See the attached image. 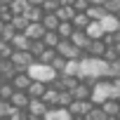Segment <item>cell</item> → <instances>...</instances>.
Listing matches in <instances>:
<instances>
[{
  "label": "cell",
  "mask_w": 120,
  "mask_h": 120,
  "mask_svg": "<svg viewBox=\"0 0 120 120\" xmlns=\"http://www.w3.org/2000/svg\"><path fill=\"white\" fill-rule=\"evenodd\" d=\"M24 35L33 42V40H42V35H45V28H42V24H28L26 26V31H24Z\"/></svg>",
  "instance_id": "14"
},
{
  "label": "cell",
  "mask_w": 120,
  "mask_h": 120,
  "mask_svg": "<svg viewBox=\"0 0 120 120\" xmlns=\"http://www.w3.org/2000/svg\"><path fill=\"white\" fill-rule=\"evenodd\" d=\"M118 64H120V59H118Z\"/></svg>",
  "instance_id": "53"
},
{
  "label": "cell",
  "mask_w": 120,
  "mask_h": 120,
  "mask_svg": "<svg viewBox=\"0 0 120 120\" xmlns=\"http://www.w3.org/2000/svg\"><path fill=\"white\" fill-rule=\"evenodd\" d=\"M0 120H10V118H0Z\"/></svg>",
  "instance_id": "50"
},
{
  "label": "cell",
  "mask_w": 120,
  "mask_h": 120,
  "mask_svg": "<svg viewBox=\"0 0 120 120\" xmlns=\"http://www.w3.org/2000/svg\"><path fill=\"white\" fill-rule=\"evenodd\" d=\"M10 24H12V28H14L17 33H24V31H26V26H28V21H26L24 17H12V21H10Z\"/></svg>",
  "instance_id": "35"
},
{
  "label": "cell",
  "mask_w": 120,
  "mask_h": 120,
  "mask_svg": "<svg viewBox=\"0 0 120 120\" xmlns=\"http://www.w3.org/2000/svg\"><path fill=\"white\" fill-rule=\"evenodd\" d=\"M92 106H94L92 101H71V106H68L66 111H68V115H71V118H85V115H87V111H90Z\"/></svg>",
  "instance_id": "7"
},
{
  "label": "cell",
  "mask_w": 120,
  "mask_h": 120,
  "mask_svg": "<svg viewBox=\"0 0 120 120\" xmlns=\"http://www.w3.org/2000/svg\"><path fill=\"white\" fill-rule=\"evenodd\" d=\"M12 113V106H10V101H0V118H7Z\"/></svg>",
  "instance_id": "42"
},
{
  "label": "cell",
  "mask_w": 120,
  "mask_h": 120,
  "mask_svg": "<svg viewBox=\"0 0 120 120\" xmlns=\"http://www.w3.org/2000/svg\"><path fill=\"white\" fill-rule=\"evenodd\" d=\"M26 3H28V7H40L42 0H26Z\"/></svg>",
  "instance_id": "43"
},
{
  "label": "cell",
  "mask_w": 120,
  "mask_h": 120,
  "mask_svg": "<svg viewBox=\"0 0 120 120\" xmlns=\"http://www.w3.org/2000/svg\"><path fill=\"white\" fill-rule=\"evenodd\" d=\"M99 108L104 111V115H106V118H115V115H118V111H120V106H118V101H115V99H106Z\"/></svg>",
  "instance_id": "18"
},
{
  "label": "cell",
  "mask_w": 120,
  "mask_h": 120,
  "mask_svg": "<svg viewBox=\"0 0 120 120\" xmlns=\"http://www.w3.org/2000/svg\"><path fill=\"white\" fill-rule=\"evenodd\" d=\"M45 49H47V47L42 45V40H33V42L28 45V52H31V56H33V59H38V56H40Z\"/></svg>",
  "instance_id": "33"
},
{
  "label": "cell",
  "mask_w": 120,
  "mask_h": 120,
  "mask_svg": "<svg viewBox=\"0 0 120 120\" xmlns=\"http://www.w3.org/2000/svg\"><path fill=\"white\" fill-rule=\"evenodd\" d=\"M104 52H106V45H104L101 40H90V45H87V49H85V56H90V59H101Z\"/></svg>",
  "instance_id": "8"
},
{
  "label": "cell",
  "mask_w": 120,
  "mask_h": 120,
  "mask_svg": "<svg viewBox=\"0 0 120 120\" xmlns=\"http://www.w3.org/2000/svg\"><path fill=\"white\" fill-rule=\"evenodd\" d=\"M12 52H14V47H12L10 42H5V40H0V61H10V56H12Z\"/></svg>",
  "instance_id": "31"
},
{
  "label": "cell",
  "mask_w": 120,
  "mask_h": 120,
  "mask_svg": "<svg viewBox=\"0 0 120 120\" xmlns=\"http://www.w3.org/2000/svg\"><path fill=\"white\" fill-rule=\"evenodd\" d=\"M14 94L10 82H0V101H10V97Z\"/></svg>",
  "instance_id": "37"
},
{
  "label": "cell",
  "mask_w": 120,
  "mask_h": 120,
  "mask_svg": "<svg viewBox=\"0 0 120 120\" xmlns=\"http://www.w3.org/2000/svg\"><path fill=\"white\" fill-rule=\"evenodd\" d=\"M54 56H56V52H54V49H45V52H42V54L35 59V61H38V64H45V66H49Z\"/></svg>",
  "instance_id": "38"
},
{
  "label": "cell",
  "mask_w": 120,
  "mask_h": 120,
  "mask_svg": "<svg viewBox=\"0 0 120 120\" xmlns=\"http://www.w3.org/2000/svg\"><path fill=\"white\" fill-rule=\"evenodd\" d=\"M106 61L104 59H90V56H82L80 59V75L78 80L80 82H87L90 87L97 82V80H104L106 78Z\"/></svg>",
  "instance_id": "1"
},
{
  "label": "cell",
  "mask_w": 120,
  "mask_h": 120,
  "mask_svg": "<svg viewBox=\"0 0 120 120\" xmlns=\"http://www.w3.org/2000/svg\"><path fill=\"white\" fill-rule=\"evenodd\" d=\"M73 31H75V28H73V24L64 21V24H59V26H56V31H54V33L59 35V40H68V38L73 35Z\"/></svg>",
  "instance_id": "24"
},
{
  "label": "cell",
  "mask_w": 120,
  "mask_h": 120,
  "mask_svg": "<svg viewBox=\"0 0 120 120\" xmlns=\"http://www.w3.org/2000/svg\"><path fill=\"white\" fill-rule=\"evenodd\" d=\"M101 59H104L106 64H115L118 59H120V47H118V45H113V47H106V52H104V56H101Z\"/></svg>",
  "instance_id": "25"
},
{
  "label": "cell",
  "mask_w": 120,
  "mask_h": 120,
  "mask_svg": "<svg viewBox=\"0 0 120 120\" xmlns=\"http://www.w3.org/2000/svg\"><path fill=\"white\" fill-rule=\"evenodd\" d=\"M75 0H59V5H64V7H73Z\"/></svg>",
  "instance_id": "44"
},
{
  "label": "cell",
  "mask_w": 120,
  "mask_h": 120,
  "mask_svg": "<svg viewBox=\"0 0 120 120\" xmlns=\"http://www.w3.org/2000/svg\"><path fill=\"white\" fill-rule=\"evenodd\" d=\"M87 7H90V0H75V3H73L75 14H85V12H87Z\"/></svg>",
  "instance_id": "40"
},
{
  "label": "cell",
  "mask_w": 120,
  "mask_h": 120,
  "mask_svg": "<svg viewBox=\"0 0 120 120\" xmlns=\"http://www.w3.org/2000/svg\"><path fill=\"white\" fill-rule=\"evenodd\" d=\"M40 24H42V28H45V31H56V26H59V19H56L54 14H45V17L40 19Z\"/></svg>",
  "instance_id": "29"
},
{
  "label": "cell",
  "mask_w": 120,
  "mask_h": 120,
  "mask_svg": "<svg viewBox=\"0 0 120 120\" xmlns=\"http://www.w3.org/2000/svg\"><path fill=\"white\" fill-rule=\"evenodd\" d=\"M61 75H66V78H78V75H80V61H66Z\"/></svg>",
  "instance_id": "26"
},
{
  "label": "cell",
  "mask_w": 120,
  "mask_h": 120,
  "mask_svg": "<svg viewBox=\"0 0 120 120\" xmlns=\"http://www.w3.org/2000/svg\"><path fill=\"white\" fill-rule=\"evenodd\" d=\"M42 45H45L47 49H54V47L59 45V35H56L54 31H45V35H42Z\"/></svg>",
  "instance_id": "27"
},
{
  "label": "cell",
  "mask_w": 120,
  "mask_h": 120,
  "mask_svg": "<svg viewBox=\"0 0 120 120\" xmlns=\"http://www.w3.org/2000/svg\"><path fill=\"white\" fill-rule=\"evenodd\" d=\"M10 61H12V66H14L19 73H26V71L35 64V59L31 56V52H12Z\"/></svg>",
  "instance_id": "5"
},
{
  "label": "cell",
  "mask_w": 120,
  "mask_h": 120,
  "mask_svg": "<svg viewBox=\"0 0 120 120\" xmlns=\"http://www.w3.org/2000/svg\"><path fill=\"white\" fill-rule=\"evenodd\" d=\"M47 104L42 101V99H31L28 101V106H26V113H28V120H42L45 115H47Z\"/></svg>",
  "instance_id": "6"
},
{
  "label": "cell",
  "mask_w": 120,
  "mask_h": 120,
  "mask_svg": "<svg viewBox=\"0 0 120 120\" xmlns=\"http://www.w3.org/2000/svg\"><path fill=\"white\" fill-rule=\"evenodd\" d=\"M68 40H71L73 47H78V49L85 54V49H87V45H90V38L85 35V31H73V35H71Z\"/></svg>",
  "instance_id": "11"
},
{
  "label": "cell",
  "mask_w": 120,
  "mask_h": 120,
  "mask_svg": "<svg viewBox=\"0 0 120 120\" xmlns=\"http://www.w3.org/2000/svg\"><path fill=\"white\" fill-rule=\"evenodd\" d=\"M12 3V0H0V5H10Z\"/></svg>",
  "instance_id": "46"
},
{
  "label": "cell",
  "mask_w": 120,
  "mask_h": 120,
  "mask_svg": "<svg viewBox=\"0 0 120 120\" xmlns=\"http://www.w3.org/2000/svg\"><path fill=\"white\" fill-rule=\"evenodd\" d=\"M45 90H47V85H42V82H33V80H31V87L26 90V94H28V99H42Z\"/></svg>",
  "instance_id": "21"
},
{
  "label": "cell",
  "mask_w": 120,
  "mask_h": 120,
  "mask_svg": "<svg viewBox=\"0 0 120 120\" xmlns=\"http://www.w3.org/2000/svg\"><path fill=\"white\" fill-rule=\"evenodd\" d=\"M85 120H106V115H104V111H101L99 106H92V108L87 111Z\"/></svg>",
  "instance_id": "36"
},
{
  "label": "cell",
  "mask_w": 120,
  "mask_h": 120,
  "mask_svg": "<svg viewBox=\"0 0 120 120\" xmlns=\"http://www.w3.org/2000/svg\"><path fill=\"white\" fill-rule=\"evenodd\" d=\"M85 14H87V19H90V21H101V19L106 17V10H104L101 5H90Z\"/></svg>",
  "instance_id": "20"
},
{
  "label": "cell",
  "mask_w": 120,
  "mask_h": 120,
  "mask_svg": "<svg viewBox=\"0 0 120 120\" xmlns=\"http://www.w3.org/2000/svg\"><path fill=\"white\" fill-rule=\"evenodd\" d=\"M45 17V12L40 10V7H28L26 10V14H24V19L28 21V24H40V19Z\"/></svg>",
  "instance_id": "23"
},
{
  "label": "cell",
  "mask_w": 120,
  "mask_h": 120,
  "mask_svg": "<svg viewBox=\"0 0 120 120\" xmlns=\"http://www.w3.org/2000/svg\"><path fill=\"white\" fill-rule=\"evenodd\" d=\"M99 24H101L104 33H115V31H120V19H118L115 14H106Z\"/></svg>",
  "instance_id": "12"
},
{
  "label": "cell",
  "mask_w": 120,
  "mask_h": 120,
  "mask_svg": "<svg viewBox=\"0 0 120 120\" xmlns=\"http://www.w3.org/2000/svg\"><path fill=\"white\" fill-rule=\"evenodd\" d=\"M115 120H120V111H118V115H115Z\"/></svg>",
  "instance_id": "48"
},
{
  "label": "cell",
  "mask_w": 120,
  "mask_h": 120,
  "mask_svg": "<svg viewBox=\"0 0 120 120\" xmlns=\"http://www.w3.org/2000/svg\"><path fill=\"white\" fill-rule=\"evenodd\" d=\"M106 0H90V5H104Z\"/></svg>",
  "instance_id": "45"
},
{
  "label": "cell",
  "mask_w": 120,
  "mask_h": 120,
  "mask_svg": "<svg viewBox=\"0 0 120 120\" xmlns=\"http://www.w3.org/2000/svg\"><path fill=\"white\" fill-rule=\"evenodd\" d=\"M7 118H10V120H28V113L21 111V108H12V113H10Z\"/></svg>",
  "instance_id": "41"
},
{
  "label": "cell",
  "mask_w": 120,
  "mask_h": 120,
  "mask_svg": "<svg viewBox=\"0 0 120 120\" xmlns=\"http://www.w3.org/2000/svg\"><path fill=\"white\" fill-rule=\"evenodd\" d=\"M54 52L61 56V59H66V61H80V59L85 56L78 47L71 45V40H59V45L54 47Z\"/></svg>",
  "instance_id": "4"
},
{
  "label": "cell",
  "mask_w": 120,
  "mask_h": 120,
  "mask_svg": "<svg viewBox=\"0 0 120 120\" xmlns=\"http://www.w3.org/2000/svg\"><path fill=\"white\" fill-rule=\"evenodd\" d=\"M10 85H12L14 92H26V90L31 87V78H28V73H17Z\"/></svg>",
  "instance_id": "10"
},
{
  "label": "cell",
  "mask_w": 120,
  "mask_h": 120,
  "mask_svg": "<svg viewBox=\"0 0 120 120\" xmlns=\"http://www.w3.org/2000/svg\"><path fill=\"white\" fill-rule=\"evenodd\" d=\"M71 24H73V28H75V31H85V28H87V24H90V19H87V14H75Z\"/></svg>",
  "instance_id": "32"
},
{
  "label": "cell",
  "mask_w": 120,
  "mask_h": 120,
  "mask_svg": "<svg viewBox=\"0 0 120 120\" xmlns=\"http://www.w3.org/2000/svg\"><path fill=\"white\" fill-rule=\"evenodd\" d=\"M12 47H14V52H28V45H31V40L24 35V33H17L14 38H12V42H10Z\"/></svg>",
  "instance_id": "17"
},
{
  "label": "cell",
  "mask_w": 120,
  "mask_h": 120,
  "mask_svg": "<svg viewBox=\"0 0 120 120\" xmlns=\"http://www.w3.org/2000/svg\"><path fill=\"white\" fill-rule=\"evenodd\" d=\"M19 71L12 66V61H0V82H12V78Z\"/></svg>",
  "instance_id": "13"
},
{
  "label": "cell",
  "mask_w": 120,
  "mask_h": 120,
  "mask_svg": "<svg viewBox=\"0 0 120 120\" xmlns=\"http://www.w3.org/2000/svg\"><path fill=\"white\" fill-rule=\"evenodd\" d=\"M71 101H73L71 92H66V90H59V97H56V108H68V106H71Z\"/></svg>",
  "instance_id": "28"
},
{
  "label": "cell",
  "mask_w": 120,
  "mask_h": 120,
  "mask_svg": "<svg viewBox=\"0 0 120 120\" xmlns=\"http://www.w3.org/2000/svg\"><path fill=\"white\" fill-rule=\"evenodd\" d=\"M12 21V12L7 5H0V24H10Z\"/></svg>",
  "instance_id": "39"
},
{
  "label": "cell",
  "mask_w": 120,
  "mask_h": 120,
  "mask_svg": "<svg viewBox=\"0 0 120 120\" xmlns=\"http://www.w3.org/2000/svg\"><path fill=\"white\" fill-rule=\"evenodd\" d=\"M73 120H85V118H73Z\"/></svg>",
  "instance_id": "49"
},
{
  "label": "cell",
  "mask_w": 120,
  "mask_h": 120,
  "mask_svg": "<svg viewBox=\"0 0 120 120\" xmlns=\"http://www.w3.org/2000/svg\"><path fill=\"white\" fill-rule=\"evenodd\" d=\"M26 73H28V78H31L33 82H42V85H52V82L59 78V75H56V73H54L49 66L38 64V61H35V64H33V66H31Z\"/></svg>",
  "instance_id": "3"
},
{
  "label": "cell",
  "mask_w": 120,
  "mask_h": 120,
  "mask_svg": "<svg viewBox=\"0 0 120 120\" xmlns=\"http://www.w3.org/2000/svg\"><path fill=\"white\" fill-rule=\"evenodd\" d=\"M90 94H92V87H90L87 82H78L75 90H71L73 101H90Z\"/></svg>",
  "instance_id": "9"
},
{
  "label": "cell",
  "mask_w": 120,
  "mask_h": 120,
  "mask_svg": "<svg viewBox=\"0 0 120 120\" xmlns=\"http://www.w3.org/2000/svg\"><path fill=\"white\" fill-rule=\"evenodd\" d=\"M85 35H87L90 40H101V38H104V28H101V24H99V21H90L87 28H85Z\"/></svg>",
  "instance_id": "16"
},
{
  "label": "cell",
  "mask_w": 120,
  "mask_h": 120,
  "mask_svg": "<svg viewBox=\"0 0 120 120\" xmlns=\"http://www.w3.org/2000/svg\"><path fill=\"white\" fill-rule=\"evenodd\" d=\"M115 101H118V106H120V94H118V99H115Z\"/></svg>",
  "instance_id": "47"
},
{
  "label": "cell",
  "mask_w": 120,
  "mask_h": 120,
  "mask_svg": "<svg viewBox=\"0 0 120 120\" xmlns=\"http://www.w3.org/2000/svg\"><path fill=\"white\" fill-rule=\"evenodd\" d=\"M17 35V31L12 28V24H3L0 26V40H5V42H12V38Z\"/></svg>",
  "instance_id": "30"
},
{
  "label": "cell",
  "mask_w": 120,
  "mask_h": 120,
  "mask_svg": "<svg viewBox=\"0 0 120 120\" xmlns=\"http://www.w3.org/2000/svg\"><path fill=\"white\" fill-rule=\"evenodd\" d=\"M45 120H73L71 115H68V111L66 108H49L47 111V115H45Z\"/></svg>",
  "instance_id": "19"
},
{
  "label": "cell",
  "mask_w": 120,
  "mask_h": 120,
  "mask_svg": "<svg viewBox=\"0 0 120 120\" xmlns=\"http://www.w3.org/2000/svg\"><path fill=\"white\" fill-rule=\"evenodd\" d=\"M106 120H115V118H106Z\"/></svg>",
  "instance_id": "51"
},
{
  "label": "cell",
  "mask_w": 120,
  "mask_h": 120,
  "mask_svg": "<svg viewBox=\"0 0 120 120\" xmlns=\"http://www.w3.org/2000/svg\"><path fill=\"white\" fill-rule=\"evenodd\" d=\"M56 97H59V90L52 87V85H47V90H45V94H42V101L47 104V108H54V106H56Z\"/></svg>",
  "instance_id": "22"
},
{
  "label": "cell",
  "mask_w": 120,
  "mask_h": 120,
  "mask_svg": "<svg viewBox=\"0 0 120 120\" xmlns=\"http://www.w3.org/2000/svg\"><path fill=\"white\" fill-rule=\"evenodd\" d=\"M101 7L106 10V14H120V0H106Z\"/></svg>",
  "instance_id": "34"
},
{
  "label": "cell",
  "mask_w": 120,
  "mask_h": 120,
  "mask_svg": "<svg viewBox=\"0 0 120 120\" xmlns=\"http://www.w3.org/2000/svg\"><path fill=\"white\" fill-rule=\"evenodd\" d=\"M115 17H118V19H120V14H115Z\"/></svg>",
  "instance_id": "52"
},
{
  "label": "cell",
  "mask_w": 120,
  "mask_h": 120,
  "mask_svg": "<svg viewBox=\"0 0 120 120\" xmlns=\"http://www.w3.org/2000/svg\"><path fill=\"white\" fill-rule=\"evenodd\" d=\"M118 90L111 85V80H97L94 85H92V94H90V101L94 104V106H101L106 99H118Z\"/></svg>",
  "instance_id": "2"
},
{
  "label": "cell",
  "mask_w": 120,
  "mask_h": 120,
  "mask_svg": "<svg viewBox=\"0 0 120 120\" xmlns=\"http://www.w3.org/2000/svg\"><path fill=\"white\" fill-rule=\"evenodd\" d=\"M28 94L26 92H14L12 97H10V106L12 108H21V111H26V106H28Z\"/></svg>",
  "instance_id": "15"
}]
</instances>
